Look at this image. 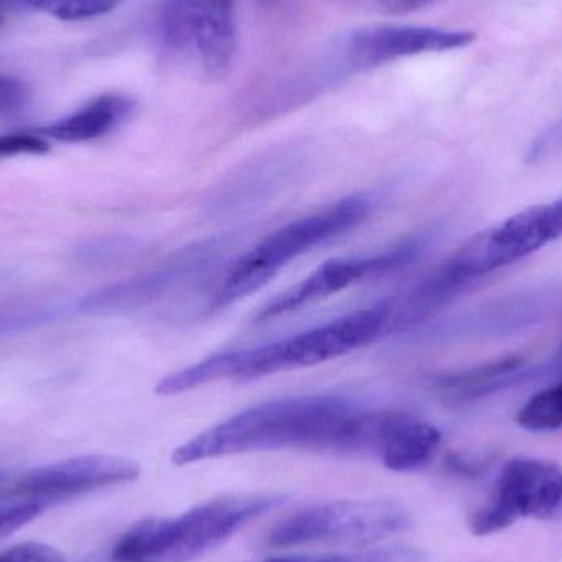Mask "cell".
<instances>
[{
  "label": "cell",
  "mask_w": 562,
  "mask_h": 562,
  "mask_svg": "<svg viewBox=\"0 0 562 562\" xmlns=\"http://www.w3.org/2000/svg\"><path fill=\"white\" fill-rule=\"evenodd\" d=\"M412 527L408 510L392 501H336L311 505L267 535L272 548L316 543H370Z\"/></svg>",
  "instance_id": "obj_5"
},
{
  "label": "cell",
  "mask_w": 562,
  "mask_h": 562,
  "mask_svg": "<svg viewBox=\"0 0 562 562\" xmlns=\"http://www.w3.org/2000/svg\"><path fill=\"white\" fill-rule=\"evenodd\" d=\"M475 42V33L462 30L432 29V26L380 25L357 30L350 36V65L356 68H373L395 59L423 53L449 52L465 48Z\"/></svg>",
  "instance_id": "obj_12"
},
{
  "label": "cell",
  "mask_w": 562,
  "mask_h": 562,
  "mask_svg": "<svg viewBox=\"0 0 562 562\" xmlns=\"http://www.w3.org/2000/svg\"><path fill=\"white\" fill-rule=\"evenodd\" d=\"M357 408L336 396H294L260 403L181 445L177 465L273 449L342 452Z\"/></svg>",
  "instance_id": "obj_1"
},
{
  "label": "cell",
  "mask_w": 562,
  "mask_h": 562,
  "mask_svg": "<svg viewBox=\"0 0 562 562\" xmlns=\"http://www.w3.org/2000/svg\"><path fill=\"white\" fill-rule=\"evenodd\" d=\"M518 366H520V360L512 357V359L488 363V366L479 367V369L469 370V372L442 376L438 380L436 386H438L442 398L451 400V402H464V400L484 395L485 389L492 383V379L515 372Z\"/></svg>",
  "instance_id": "obj_16"
},
{
  "label": "cell",
  "mask_w": 562,
  "mask_h": 562,
  "mask_svg": "<svg viewBox=\"0 0 562 562\" xmlns=\"http://www.w3.org/2000/svg\"><path fill=\"white\" fill-rule=\"evenodd\" d=\"M441 446V432L409 413L382 412L373 456L393 472H412L428 464Z\"/></svg>",
  "instance_id": "obj_13"
},
{
  "label": "cell",
  "mask_w": 562,
  "mask_h": 562,
  "mask_svg": "<svg viewBox=\"0 0 562 562\" xmlns=\"http://www.w3.org/2000/svg\"><path fill=\"white\" fill-rule=\"evenodd\" d=\"M134 244L124 237H104V239L86 243L79 249L78 257L86 266H108L115 260L127 257Z\"/></svg>",
  "instance_id": "obj_22"
},
{
  "label": "cell",
  "mask_w": 562,
  "mask_h": 562,
  "mask_svg": "<svg viewBox=\"0 0 562 562\" xmlns=\"http://www.w3.org/2000/svg\"><path fill=\"white\" fill-rule=\"evenodd\" d=\"M3 2H7V0H3ZM13 2H19V0H13Z\"/></svg>",
  "instance_id": "obj_28"
},
{
  "label": "cell",
  "mask_w": 562,
  "mask_h": 562,
  "mask_svg": "<svg viewBox=\"0 0 562 562\" xmlns=\"http://www.w3.org/2000/svg\"><path fill=\"white\" fill-rule=\"evenodd\" d=\"M19 2L48 13L55 19L75 22V20L104 15L121 5L124 0H19Z\"/></svg>",
  "instance_id": "obj_19"
},
{
  "label": "cell",
  "mask_w": 562,
  "mask_h": 562,
  "mask_svg": "<svg viewBox=\"0 0 562 562\" xmlns=\"http://www.w3.org/2000/svg\"><path fill=\"white\" fill-rule=\"evenodd\" d=\"M0 562H66V560L55 548L29 541V543L15 544L0 553Z\"/></svg>",
  "instance_id": "obj_25"
},
{
  "label": "cell",
  "mask_w": 562,
  "mask_h": 562,
  "mask_svg": "<svg viewBox=\"0 0 562 562\" xmlns=\"http://www.w3.org/2000/svg\"><path fill=\"white\" fill-rule=\"evenodd\" d=\"M234 246L236 239L231 234L190 244L154 269L86 294L79 300V313L92 317L117 316L151 306L210 272Z\"/></svg>",
  "instance_id": "obj_7"
},
{
  "label": "cell",
  "mask_w": 562,
  "mask_h": 562,
  "mask_svg": "<svg viewBox=\"0 0 562 562\" xmlns=\"http://www.w3.org/2000/svg\"><path fill=\"white\" fill-rule=\"evenodd\" d=\"M157 33L170 55L213 79L226 78L237 55L234 0H165Z\"/></svg>",
  "instance_id": "obj_6"
},
{
  "label": "cell",
  "mask_w": 562,
  "mask_h": 562,
  "mask_svg": "<svg viewBox=\"0 0 562 562\" xmlns=\"http://www.w3.org/2000/svg\"><path fill=\"white\" fill-rule=\"evenodd\" d=\"M29 101V88L20 79L0 75V117L19 114Z\"/></svg>",
  "instance_id": "obj_24"
},
{
  "label": "cell",
  "mask_w": 562,
  "mask_h": 562,
  "mask_svg": "<svg viewBox=\"0 0 562 562\" xmlns=\"http://www.w3.org/2000/svg\"><path fill=\"white\" fill-rule=\"evenodd\" d=\"M138 475L140 465L132 459L108 454L78 456L33 469L13 484L10 494L48 504L127 484Z\"/></svg>",
  "instance_id": "obj_11"
},
{
  "label": "cell",
  "mask_w": 562,
  "mask_h": 562,
  "mask_svg": "<svg viewBox=\"0 0 562 562\" xmlns=\"http://www.w3.org/2000/svg\"><path fill=\"white\" fill-rule=\"evenodd\" d=\"M46 504L36 498H22L0 505V540L22 530L42 515Z\"/></svg>",
  "instance_id": "obj_21"
},
{
  "label": "cell",
  "mask_w": 562,
  "mask_h": 562,
  "mask_svg": "<svg viewBox=\"0 0 562 562\" xmlns=\"http://www.w3.org/2000/svg\"><path fill=\"white\" fill-rule=\"evenodd\" d=\"M61 314V307L38 306V304H23V306L0 307V337L10 334L35 329L43 324L52 323Z\"/></svg>",
  "instance_id": "obj_20"
},
{
  "label": "cell",
  "mask_w": 562,
  "mask_h": 562,
  "mask_svg": "<svg viewBox=\"0 0 562 562\" xmlns=\"http://www.w3.org/2000/svg\"><path fill=\"white\" fill-rule=\"evenodd\" d=\"M562 510V469L541 459L518 458L498 474L485 504L472 514L471 531L488 537L521 518L548 520Z\"/></svg>",
  "instance_id": "obj_9"
},
{
  "label": "cell",
  "mask_w": 562,
  "mask_h": 562,
  "mask_svg": "<svg viewBox=\"0 0 562 562\" xmlns=\"http://www.w3.org/2000/svg\"><path fill=\"white\" fill-rule=\"evenodd\" d=\"M423 250H425V239L415 237L372 256L327 260L310 277L270 300L257 313V323H267L317 301L326 300L359 281L379 279L402 270L403 267L415 262Z\"/></svg>",
  "instance_id": "obj_10"
},
{
  "label": "cell",
  "mask_w": 562,
  "mask_h": 562,
  "mask_svg": "<svg viewBox=\"0 0 562 562\" xmlns=\"http://www.w3.org/2000/svg\"><path fill=\"white\" fill-rule=\"evenodd\" d=\"M375 2L386 12L403 13L428 5V3L436 2V0H375Z\"/></svg>",
  "instance_id": "obj_26"
},
{
  "label": "cell",
  "mask_w": 562,
  "mask_h": 562,
  "mask_svg": "<svg viewBox=\"0 0 562 562\" xmlns=\"http://www.w3.org/2000/svg\"><path fill=\"white\" fill-rule=\"evenodd\" d=\"M134 111V101L127 95L104 94L92 99L68 117L53 122L43 127L40 134L45 138L66 142V144H81L95 138L105 137L112 131L124 124Z\"/></svg>",
  "instance_id": "obj_14"
},
{
  "label": "cell",
  "mask_w": 562,
  "mask_h": 562,
  "mask_svg": "<svg viewBox=\"0 0 562 562\" xmlns=\"http://www.w3.org/2000/svg\"><path fill=\"white\" fill-rule=\"evenodd\" d=\"M372 207L373 200L369 194H350L280 227L231 267L211 297L210 310H224L266 286L280 270L304 252L356 229L369 217Z\"/></svg>",
  "instance_id": "obj_4"
},
{
  "label": "cell",
  "mask_w": 562,
  "mask_h": 562,
  "mask_svg": "<svg viewBox=\"0 0 562 562\" xmlns=\"http://www.w3.org/2000/svg\"><path fill=\"white\" fill-rule=\"evenodd\" d=\"M48 151V140L40 135L25 134V132L0 135V158L16 157V155H45Z\"/></svg>",
  "instance_id": "obj_23"
},
{
  "label": "cell",
  "mask_w": 562,
  "mask_h": 562,
  "mask_svg": "<svg viewBox=\"0 0 562 562\" xmlns=\"http://www.w3.org/2000/svg\"><path fill=\"white\" fill-rule=\"evenodd\" d=\"M280 495H237L206 502L177 518H147L128 528L111 562H191L226 543L249 521L280 507Z\"/></svg>",
  "instance_id": "obj_3"
},
{
  "label": "cell",
  "mask_w": 562,
  "mask_h": 562,
  "mask_svg": "<svg viewBox=\"0 0 562 562\" xmlns=\"http://www.w3.org/2000/svg\"><path fill=\"white\" fill-rule=\"evenodd\" d=\"M256 562H426L423 551L412 547H386L352 553L314 554V557H283Z\"/></svg>",
  "instance_id": "obj_18"
},
{
  "label": "cell",
  "mask_w": 562,
  "mask_h": 562,
  "mask_svg": "<svg viewBox=\"0 0 562 562\" xmlns=\"http://www.w3.org/2000/svg\"><path fill=\"white\" fill-rule=\"evenodd\" d=\"M517 423L533 432L562 428V382L531 396L518 412Z\"/></svg>",
  "instance_id": "obj_17"
},
{
  "label": "cell",
  "mask_w": 562,
  "mask_h": 562,
  "mask_svg": "<svg viewBox=\"0 0 562 562\" xmlns=\"http://www.w3.org/2000/svg\"><path fill=\"white\" fill-rule=\"evenodd\" d=\"M386 333H390V311L383 301L266 346L213 353L194 366L165 376L155 386V392L161 396L180 395L223 380L249 382L319 366L369 346Z\"/></svg>",
  "instance_id": "obj_2"
},
{
  "label": "cell",
  "mask_w": 562,
  "mask_h": 562,
  "mask_svg": "<svg viewBox=\"0 0 562 562\" xmlns=\"http://www.w3.org/2000/svg\"><path fill=\"white\" fill-rule=\"evenodd\" d=\"M291 164L293 161L284 158H267L244 168L214 194L211 200L213 213L233 214L262 203L291 177L294 171Z\"/></svg>",
  "instance_id": "obj_15"
},
{
  "label": "cell",
  "mask_w": 562,
  "mask_h": 562,
  "mask_svg": "<svg viewBox=\"0 0 562 562\" xmlns=\"http://www.w3.org/2000/svg\"><path fill=\"white\" fill-rule=\"evenodd\" d=\"M562 237V198L531 206L482 231L441 263L465 286L485 273L512 266Z\"/></svg>",
  "instance_id": "obj_8"
},
{
  "label": "cell",
  "mask_w": 562,
  "mask_h": 562,
  "mask_svg": "<svg viewBox=\"0 0 562 562\" xmlns=\"http://www.w3.org/2000/svg\"><path fill=\"white\" fill-rule=\"evenodd\" d=\"M2 5H3V0H0V22H2V15H3Z\"/></svg>",
  "instance_id": "obj_27"
}]
</instances>
